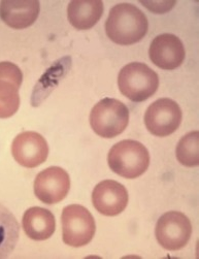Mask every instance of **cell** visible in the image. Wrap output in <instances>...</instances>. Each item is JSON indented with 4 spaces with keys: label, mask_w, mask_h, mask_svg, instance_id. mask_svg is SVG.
Masks as SVG:
<instances>
[{
    "label": "cell",
    "mask_w": 199,
    "mask_h": 259,
    "mask_svg": "<svg viewBox=\"0 0 199 259\" xmlns=\"http://www.w3.org/2000/svg\"><path fill=\"white\" fill-rule=\"evenodd\" d=\"M148 28L145 15L131 4L115 6L107 19L106 32L117 45L129 46L141 40Z\"/></svg>",
    "instance_id": "cell-1"
},
{
    "label": "cell",
    "mask_w": 199,
    "mask_h": 259,
    "mask_svg": "<svg viewBox=\"0 0 199 259\" xmlns=\"http://www.w3.org/2000/svg\"><path fill=\"white\" fill-rule=\"evenodd\" d=\"M70 189V179L66 170L58 166L45 168L39 172L34 181L36 197L46 204L62 201Z\"/></svg>",
    "instance_id": "cell-8"
},
{
    "label": "cell",
    "mask_w": 199,
    "mask_h": 259,
    "mask_svg": "<svg viewBox=\"0 0 199 259\" xmlns=\"http://www.w3.org/2000/svg\"><path fill=\"white\" fill-rule=\"evenodd\" d=\"M20 238V225L14 214L0 203V259L8 258Z\"/></svg>",
    "instance_id": "cell-15"
},
{
    "label": "cell",
    "mask_w": 199,
    "mask_h": 259,
    "mask_svg": "<svg viewBox=\"0 0 199 259\" xmlns=\"http://www.w3.org/2000/svg\"><path fill=\"white\" fill-rule=\"evenodd\" d=\"M118 85L124 96L134 102H140L156 93L159 87V77L146 64L132 62L121 69Z\"/></svg>",
    "instance_id": "cell-3"
},
{
    "label": "cell",
    "mask_w": 199,
    "mask_h": 259,
    "mask_svg": "<svg viewBox=\"0 0 199 259\" xmlns=\"http://www.w3.org/2000/svg\"><path fill=\"white\" fill-rule=\"evenodd\" d=\"M15 160L22 166L33 168L43 163L48 155V146L42 136L25 132L17 136L12 145Z\"/></svg>",
    "instance_id": "cell-9"
},
{
    "label": "cell",
    "mask_w": 199,
    "mask_h": 259,
    "mask_svg": "<svg viewBox=\"0 0 199 259\" xmlns=\"http://www.w3.org/2000/svg\"><path fill=\"white\" fill-rule=\"evenodd\" d=\"M141 5L155 14H164L176 6V2H148Z\"/></svg>",
    "instance_id": "cell-19"
},
{
    "label": "cell",
    "mask_w": 199,
    "mask_h": 259,
    "mask_svg": "<svg viewBox=\"0 0 199 259\" xmlns=\"http://www.w3.org/2000/svg\"><path fill=\"white\" fill-rule=\"evenodd\" d=\"M182 111L176 101L169 98H161L153 102L144 114L146 129L156 137L172 135L180 127Z\"/></svg>",
    "instance_id": "cell-7"
},
{
    "label": "cell",
    "mask_w": 199,
    "mask_h": 259,
    "mask_svg": "<svg viewBox=\"0 0 199 259\" xmlns=\"http://www.w3.org/2000/svg\"><path fill=\"white\" fill-rule=\"evenodd\" d=\"M20 87L13 81L0 79V119L10 118L19 110Z\"/></svg>",
    "instance_id": "cell-16"
},
{
    "label": "cell",
    "mask_w": 199,
    "mask_h": 259,
    "mask_svg": "<svg viewBox=\"0 0 199 259\" xmlns=\"http://www.w3.org/2000/svg\"><path fill=\"white\" fill-rule=\"evenodd\" d=\"M0 79L13 81L21 86L23 82V73L21 69L12 62H0Z\"/></svg>",
    "instance_id": "cell-18"
},
{
    "label": "cell",
    "mask_w": 199,
    "mask_h": 259,
    "mask_svg": "<svg viewBox=\"0 0 199 259\" xmlns=\"http://www.w3.org/2000/svg\"><path fill=\"white\" fill-rule=\"evenodd\" d=\"M129 122V110L118 99L105 98L96 103L90 114L94 133L105 139H113L125 131Z\"/></svg>",
    "instance_id": "cell-4"
},
{
    "label": "cell",
    "mask_w": 199,
    "mask_h": 259,
    "mask_svg": "<svg viewBox=\"0 0 199 259\" xmlns=\"http://www.w3.org/2000/svg\"><path fill=\"white\" fill-rule=\"evenodd\" d=\"M104 14V4L101 0H73L67 9L70 24L79 30L92 28Z\"/></svg>",
    "instance_id": "cell-14"
},
{
    "label": "cell",
    "mask_w": 199,
    "mask_h": 259,
    "mask_svg": "<svg viewBox=\"0 0 199 259\" xmlns=\"http://www.w3.org/2000/svg\"><path fill=\"white\" fill-rule=\"evenodd\" d=\"M61 222L63 242L70 247H83L89 244L95 235L94 218L83 205H67L62 212Z\"/></svg>",
    "instance_id": "cell-5"
},
{
    "label": "cell",
    "mask_w": 199,
    "mask_h": 259,
    "mask_svg": "<svg viewBox=\"0 0 199 259\" xmlns=\"http://www.w3.org/2000/svg\"><path fill=\"white\" fill-rule=\"evenodd\" d=\"M108 162L117 175L126 179H135L146 171L150 165V154L139 142L125 140L111 149Z\"/></svg>",
    "instance_id": "cell-2"
},
{
    "label": "cell",
    "mask_w": 199,
    "mask_h": 259,
    "mask_svg": "<svg viewBox=\"0 0 199 259\" xmlns=\"http://www.w3.org/2000/svg\"><path fill=\"white\" fill-rule=\"evenodd\" d=\"M177 158L179 162L188 167L199 164V133L187 134L178 144Z\"/></svg>",
    "instance_id": "cell-17"
},
{
    "label": "cell",
    "mask_w": 199,
    "mask_h": 259,
    "mask_svg": "<svg viewBox=\"0 0 199 259\" xmlns=\"http://www.w3.org/2000/svg\"><path fill=\"white\" fill-rule=\"evenodd\" d=\"M148 55L156 66L172 70L184 62L185 48L178 36L165 33L154 38L148 50Z\"/></svg>",
    "instance_id": "cell-11"
},
{
    "label": "cell",
    "mask_w": 199,
    "mask_h": 259,
    "mask_svg": "<svg viewBox=\"0 0 199 259\" xmlns=\"http://www.w3.org/2000/svg\"><path fill=\"white\" fill-rule=\"evenodd\" d=\"M22 225L25 234L34 241L49 239L56 229V221L53 213L39 206H33L24 213Z\"/></svg>",
    "instance_id": "cell-13"
},
{
    "label": "cell",
    "mask_w": 199,
    "mask_h": 259,
    "mask_svg": "<svg viewBox=\"0 0 199 259\" xmlns=\"http://www.w3.org/2000/svg\"><path fill=\"white\" fill-rule=\"evenodd\" d=\"M40 4L37 0H4L0 3V18L14 29H25L37 19Z\"/></svg>",
    "instance_id": "cell-12"
},
{
    "label": "cell",
    "mask_w": 199,
    "mask_h": 259,
    "mask_svg": "<svg viewBox=\"0 0 199 259\" xmlns=\"http://www.w3.org/2000/svg\"><path fill=\"white\" fill-rule=\"evenodd\" d=\"M94 208L105 216H117L126 209L128 192L114 180H106L97 184L92 193Z\"/></svg>",
    "instance_id": "cell-10"
},
{
    "label": "cell",
    "mask_w": 199,
    "mask_h": 259,
    "mask_svg": "<svg viewBox=\"0 0 199 259\" xmlns=\"http://www.w3.org/2000/svg\"><path fill=\"white\" fill-rule=\"evenodd\" d=\"M192 235V224L189 218L181 213L171 211L162 215L155 228L157 242L168 251L184 248Z\"/></svg>",
    "instance_id": "cell-6"
}]
</instances>
